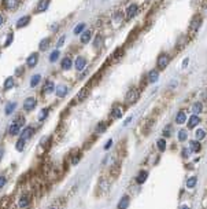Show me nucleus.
<instances>
[{"label": "nucleus", "mask_w": 207, "mask_h": 209, "mask_svg": "<svg viewBox=\"0 0 207 209\" xmlns=\"http://www.w3.org/2000/svg\"><path fill=\"white\" fill-rule=\"evenodd\" d=\"M88 92H89V88L88 87H85V88H82V90L78 92V95H77V101L78 102H81V101H84V99L88 96Z\"/></svg>", "instance_id": "obj_23"}, {"label": "nucleus", "mask_w": 207, "mask_h": 209, "mask_svg": "<svg viewBox=\"0 0 207 209\" xmlns=\"http://www.w3.org/2000/svg\"><path fill=\"white\" fill-rule=\"evenodd\" d=\"M30 22V17L29 15H24V17H21V18L17 21V24H15V26L18 28V29H21V28H25L27 24Z\"/></svg>", "instance_id": "obj_13"}, {"label": "nucleus", "mask_w": 207, "mask_h": 209, "mask_svg": "<svg viewBox=\"0 0 207 209\" xmlns=\"http://www.w3.org/2000/svg\"><path fill=\"white\" fill-rule=\"evenodd\" d=\"M12 37H14V35L12 33H8V36H7V41L4 43V47H7V45H10L12 43Z\"/></svg>", "instance_id": "obj_43"}, {"label": "nucleus", "mask_w": 207, "mask_h": 209, "mask_svg": "<svg viewBox=\"0 0 207 209\" xmlns=\"http://www.w3.org/2000/svg\"><path fill=\"white\" fill-rule=\"evenodd\" d=\"M139 98H140V91L137 88H130L126 92V95H125V102L128 104H134L139 101Z\"/></svg>", "instance_id": "obj_1"}, {"label": "nucleus", "mask_w": 207, "mask_h": 209, "mask_svg": "<svg viewBox=\"0 0 207 209\" xmlns=\"http://www.w3.org/2000/svg\"><path fill=\"white\" fill-rule=\"evenodd\" d=\"M159 80V72H158L157 69H152L148 72V83L150 84H154Z\"/></svg>", "instance_id": "obj_10"}, {"label": "nucleus", "mask_w": 207, "mask_h": 209, "mask_svg": "<svg viewBox=\"0 0 207 209\" xmlns=\"http://www.w3.org/2000/svg\"><path fill=\"white\" fill-rule=\"evenodd\" d=\"M48 209H56V208H53V206H51V208H48Z\"/></svg>", "instance_id": "obj_53"}, {"label": "nucleus", "mask_w": 207, "mask_h": 209, "mask_svg": "<svg viewBox=\"0 0 207 209\" xmlns=\"http://www.w3.org/2000/svg\"><path fill=\"white\" fill-rule=\"evenodd\" d=\"M36 104H37V101H36V98H33V96H29V98H26L24 101V110L25 111H32L33 109L36 108Z\"/></svg>", "instance_id": "obj_4"}, {"label": "nucleus", "mask_w": 207, "mask_h": 209, "mask_svg": "<svg viewBox=\"0 0 207 209\" xmlns=\"http://www.w3.org/2000/svg\"><path fill=\"white\" fill-rule=\"evenodd\" d=\"M200 123V117L198 116V114H193V116L189 117V120H188V128H195L198 124Z\"/></svg>", "instance_id": "obj_15"}, {"label": "nucleus", "mask_w": 207, "mask_h": 209, "mask_svg": "<svg viewBox=\"0 0 207 209\" xmlns=\"http://www.w3.org/2000/svg\"><path fill=\"white\" fill-rule=\"evenodd\" d=\"M50 44H51V39H43L41 41H40V44H39V48L41 51H45V50H48Z\"/></svg>", "instance_id": "obj_27"}, {"label": "nucleus", "mask_w": 207, "mask_h": 209, "mask_svg": "<svg viewBox=\"0 0 207 209\" xmlns=\"http://www.w3.org/2000/svg\"><path fill=\"white\" fill-rule=\"evenodd\" d=\"M84 29H85V24L81 22V24H78L77 26L74 28V35H80V33H82Z\"/></svg>", "instance_id": "obj_37"}, {"label": "nucleus", "mask_w": 207, "mask_h": 209, "mask_svg": "<svg viewBox=\"0 0 207 209\" xmlns=\"http://www.w3.org/2000/svg\"><path fill=\"white\" fill-rule=\"evenodd\" d=\"M55 90V84H53V81H45V84H44V87H43V91L41 92L44 94V95H48V94H51L52 91Z\"/></svg>", "instance_id": "obj_12"}, {"label": "nucleus", "mask_w": 207, "mask_h": 209, "mask_svg": "<svg viewBox=\"0 0 207 209\" xmlns=\"http://www.w3.org/2000/svg\"><path fill=\"white\" fill-rule=\"evenodd\" d=\"M180 209H191V208H188V206H185V205H183V206H181V208Z\"/></svg>", "instance_id": "obj_52"}, {"label": "nucleus", "mask_w": 207, "mask_h": 209, "mask_svg": "<svg viewBox=\"0 0 207 209\" xmlns=\"http://www.w3.org/2000/svg\"><path fill=\"white\" fill-rule=\"evenodd\" d=\"M200 26H202V17H200V15H195V17L192 18V21H191V25H189L191 32H192V33L198 32Z\"/></svg>", "instance_id": "obj_5"}, {"label": "nucleus", "mask_w": 207, "mask_h": 209, "mask_svg": "<svg viewBox=\"0 0 207 209\" xmlns=\"http://www.w3.org/2000/svg\"><path fill=\"white\" fill-rule=\"evenodd\" d=\"M6 183H7L6 177H4V176H0V188L4 187V186H6Z\"/></svg>", "instance_id": "obj_45"}, {"label": "nucleus", "mask_w": 207, "mask_h": 209, "mask_svg": "<svg viewBox=\"0 0 207 209\" xmlns=\"http://www.w3.org/2000/svg\"><path fill=\"white\" fill-rule=\"evenodd\" d=\"M22 125H24V117H18V120H15L14 123H12L11 125H10L8 134H10V135H12V136L18 135L19 132H21Z\"/></svg>", "instance_id": "obj_2"}, {"label": "nucleus", "mask_w": 207, "mask_h": 209, "mask_svg": "<svg viewBox=\"0 0 207 209\" xmlns=\"http://www.w3.org/2000/svg\"><path fill=\"white\" fill-rule=\"evenodd\" d=\"M106 129H107V123H103V121L99 123L98 127H96V132H98V134H102V132H104Z\"/></svg>", "instance_id": "obj_36"}, {"label": "nucleus", "mask_w": 207, "mask_h": 209, "mask_svg": "<svg viewBox=\"0 0 207 209\" xmlns=\"http://www.w3.org/2000/svg\"><path fill=\"white\" fill-rule=\"evenodd\" d=\"M48 6H50V0H40L39 4H37L36 11H37V12H44L45 10L48 8Z\"/></svg>", "instance_id": "obj_17"}, {"label": "nucleus", "mask_w": 207, "mask_h": 209, "mask_svg": "<svg viewBox=\"0 0 207 209\" xmlns=\"http://www.w3.org/2000/svg\"><path fill=\"white\" fill-rule=\"evenodd\" d=\"M37 62H39V54H37V52L30 54L29 57H27V59H26V63H27L29 68H34V66L37 65Z\"/></svg>", "instance_id": "obj_8"}, {"label": "nucleus", "mask_w": 207, "mask_h": 209, "mask_svg": "<svg viewBox=\"0 0 207 209\" xmlns=\"http://www.w3.org/2000/svg\"><path fill=\"white\" fill-rule=\"evenodd\" d=\"M91 37H92V32L91 30H85V32L81 35V43L82 44H86V43H89V40H91Z\"/></svg>", "instance_id": "obj_22"}, {"label": "nucleus", "mask_w": 207, "mask_h": 209, "mask_svg": "<svg viewBox=\"0 0 207 209\" xmlns=\"http://www.w3.org/2000/svg\"><path fill=\"white\" fill-rule=\"evenodd\" d=\"M169 63H170V55L166 54V52H162V54L158 57V61H157L158 69H159V70H163V69L167 68Z\"/></svg>", "instance_id": "obj_3"}, {"label": "nucleus", "mask_w": 207, "mask_h": 209, "mask_svg": "<svg viewBox=\"0 0 207 209\" xmlns=\"http://www.w3.org/2000/svg\"><path fill=\"white\" fill-rule=\"evenodd\" d=\"M188 155H189V149L184 147V149H183V157H184V158H186Z\"/></svg>", "instance_id": "obj_46"}, {"label": "nucleus", "mask_w": 207, "mask_h": 209, "mask_svg": "<svg viewBox=\"0 0 207 209\" xmlns=\"http://www.w3.org/2000/svg\"><path fill=\"white\" fill-rule=\"evenodd\" d=\"M137 12H139V6H137V4H130V6L126 8L125 17H126V19H132L133 17L137 15Z\"/></svg>", "instance_id": "obj_6"}, {"label": "nucleus", "mask_w": 207, "mask_h": 209, "mask_svg": "<svg viewBox=\"0 0 207 209\" xmlns=\"http://www.w3.org/2000/svg\"><path fill=\"white\" fill-rule=\"evenodd\" d=\"M172 135V125H166V128L163 129V136H170Z\"/></svg>", "instance_id": "obj_42"}, {"label": "nucleus", "mask_w": 207, "mask_h": 209, "mask_svg": "<svg viewBox=\"0 0 207 209\" xmlns=\"http://www.w3.org/2000/svg\"><path fill=\"white\" fill-rule=\"evenodd\" d=\"M185 121H186V114H185V111H184V110L178 111L177 116H176V123H177V124H184Z\"/></svg>", "instance_id": "obj_20"}, {"label": "nucleus", "mask_w": 207, "mask_h": 209, "mask_svg": "<svg viewBox=\"0 0 207 209\" xmlns=\"http://www.w3.org/2000/svg\"><path fill=\"white\" fill-rule=\"evenodd\" d=\"M195 136H196V139H198V141H203L204 138H206V131H204L203 128H199L198 131H196Z\"/></svg>", "instance_id": "obj_34"}, {"label": "nucleus", "mask_w": 207, "mask_h": 209, "mask_svg": "<svg viewBox=\"0 0 207 209\" xmlns=\"http://www.w3.org/2000/svg\"><path fill=\"white\" fill-rule=\"evenodd\" d=\"M22 70H24V68H19V69H18V70H17L18 75H22Z\"/></svg>", "instance_id": "obj_51"}, {"label": "nucleus", "mask_w": 207, "mask_h": 209, "mask_svg": "<svg viewBox=\"0 0 207 209\" xmlns=\"http://www.w3.org/2000/svg\"><path fill=\"white\" fill-rule=\"evenodd\" d=\"M40 81H41V76H40V75H34L32 78H30V87H32V88L37 87Z\"/></svg>", "instance_id": "obj_26"}, {"label": "nucleus", "mask_w": 207, "mask_h": 209, "mask_svg": "<svg viewBox=\"0 0 207 209\" xmlns=\"http://www.w3.org/2000/svg\"><path fill=\"white\" fill-rule=\"evenodd\" d=\"M15 108H17V103H14V102H11V103L7 104V106H6V110H4L6 116H10V114H11L12 111L15 110Z\"/></svg>", "instance_id": "obj_29"}, {"label": "nucleus", "mask_w": 207, "mask_h": 209, "mask_svg": "<svg viewBox=\"0 0 207 209\" xmlns=\"http://www.w3.org/2000/svg\"><path fill=\"white\" fill-rule=\"evenodd\" d=\"M3 21H4V19H3V15L0 14V26H2V25H3Z\"/></svg>", "instance_id": "obj_50"}, {"label": "nucleus", "mask_w": 207, "mask_h": 209, "mask_svg": "<svg viewBox=\"0 0 207 209\" xmlns=\"http://www.w3.org/2000/svg\"><path fill=\"white\" fill-rule=\"evenodd\" d=\"M30 204V195L29 194H24L21 195V198H19V201H18V208L19 209H25L27 208Z\"/></svg>", "instance_id": "obj_7"}, {"label": "nucleus", "mask_w": 207, "mask_h": 209, "mask_svg": "<svg viewBox=\"0 0 207 209\" xmlns=\"http://www.w3.org/2000/svg\"><path fill=\"white\" fill-rule=\"evenodd\" d=\"M71 66H73V61H71L70 57H65L60 62V68L63 70H69V69H71Z\"/></svg>", "instance_id": "obj_16"}, {"label": "nucleus", "mask_w": 207, "mask_h": 209, "mask_svg": "<svg viewBox=\"0 0 207 209\" xmlns=\"http://www.w3.org/2000/svg\"><path fill=\"white\" fill-rule=\"evenodd\" d=\"M48 114H50V109H47V108L43 109V110L39 113V121H44V120L48 117Z\"/></svg>", "instance_id": "obj_32"}, {"label": "nucleus", "mask_w": 207, "mask_h": 209, "mask_svg": "<svg viewBox=\"0 0 207 209\" xmlns=\"http://www.w3.org/2000/svg\"><path fill=\"white\" fill-rule=\"evenodd\" d=\"M56 96L58 98H63V96H66V94H67V87L65 85V84H59V85L56 87Z\"/></svg>", "instance_id": "obj_14"}, {"label": "nucleus", "mask_w": 207, "mask_h": 209, "mask_svg": "<svg viewBox=\"0 0 207 209\" xmlns=\"http://www.w3.org/2000/svg\"><path fill=\"white\" fill-rule=\"evenodd\" d=\"M103 41H104V39L102 37V35H98V36H96V39L93 40V47H95L96 50H99V48L103 45Z\"/></svg>", "instance_id": "obj_25"}, {"label": "nucleus", "mask_w": 207, "mask_h": 209, "mask_svg": "<svg viewBox=\"0 0 207 209\" xmlns=\"http://www.w3.org/2000/svg\"><path fill=\"white\" fill-rule=\"evenodd\" d=\"M147 177H148V171H140L137 177H136V182L139 183V184H143V183L147 180Z\"/></svg>", "instance_id": "obj_18"}, {"label": "nucleus", "mask_w": 207, "mask_h": 209, "mask_svg": "<svg viewBox=\"0 0 207 209\" xmlns=\"http://www.w3.org/2000/svg\"><path fill=\"white\" fill-rule=\"evenodd\" d=\"M196 182H198V179H196V176L189 177V179H188V182H186V187H189V188L195 187V186H196Z\"/></svg>", "instance_id": "obj_39"}, {"label": "nucleus", "mask_w": 207, "mask_h": 209, "mask_svg": "<svg viewBox=\"0 0 207 209\" xmlns=\"http://www.w3.org/2000/svg\"><path fill=\"white\" fill-rule=\"evenodd\" d=\"M15 85V83H14V78L12 77H7L6 78V81H4V90H11L12 87Z\"/></svg>", "instance_id": "obj_28"}, {"label": "nucleus", "mask_w": 207, "mask_h": 209, "mask_svg": "<svg viewBox=\"0 0 207 209\" xmlns=\"http://www.w3.org/2000/svg\"><path fill=\"white\" fill-rule=\"evenodd\" d=\"M3 154H4V150L2 149V147H0V160L3 158Z\"/></svg>", "instance_id": "obj_49"}, {"label": "nucleus", "mask_w": 207, "mask_h": 209, "mask_svg": "<svg viewBox=\"0 0 207 209\" xmlns=\"http://www.w3.org/2000/svg\"><path fill=\"white\" fill-rule=\"evenodd\" d=\"M124 19V15H122V12H119V11H117V12H114V15H112V21H114V24H117L118 25L119 22Z\"/></svg>", "instance_id": "obj_30"}, {"label": "nucleus", "mask_w": 207, "mask_h": 209, "mask_svg": "<svg viewBox=\"0 0 207 209\" xmlns=\"http://www.w3.org/2000/svg\"><path fill=\"white\" fill-rule=\"evenodd\" d=\"M33 134H34V128H33V127H26V128L21 132V139L27 141V139H30V138L33 136Z\"/></svg>", "instance_id": "obj_9"}, {"label": "nucleus", "mask_w": 207, "mask_h": 209, "mask_svg": "<svg viewBox=\"0 0 207 209\" xmlns=\"http://www.w3.org/2000/svg\"><path fill=\"white\" fill-rule=\"evenodd\" d=\"M186 138H188V134H186L185 129H180L178 131V141L184 142V141H186Z\"/></svg>", "instance_id": "obj_35"}, {"label": "nucleus", "mask_w": 207, "mask_h": 209, "mask_svg": "<svg viewBox=\"0 0 207 209\" xmlns=\"http://www.w3.org/2000/svg\"><path fill=\"white\" fill-rule=\"evenodd\" d=\"M3 6L7 10H14L19 6V0H3Z\"/></svg>", "instance_id": "obj_11"}, {"label": "nucleus", "mask_w": 207, "mask_h": 209, "mask_svg": "<svg viewBox=\"0 0 207 209\" xmlns=\"http://www.w3.org/2000/svg\"><path fill=\"white\" fill-rule=\"evenodd\" d=\"M59 55H60L59 50L52 51V52H51V55H50V61H51V62H55V61L58 59V58H59Z\"/></svg>", "instance_id": "obj_40"}, {"label": "nucleus", "mask_w": 207, "mask_h": 209, "mask_svg": "<svg viewBox=\"0 0 207 209\" xmlns=\"http://www.w3.org/2000/svg\"><path fill=\"white\" fill-rule=\"evenodd\" d=\"M25 142H26V141H24V139H19V141H17V143H15V149H17L18 151H22V150H24V147H25Z\"/></svg>", "instance_id": "obj_38"}, {"label": "nucleus", "mask_w": 207, "mask_h": 209, "mask_svg": "<svg viewBox=\"0 0 207 209\" xmlns=\"http://www.w3.org/2000/svg\"><path fill=\"white\" fill-rule=\"evenodd\" d=\"M202 111H203V103H200V102H195V103L192 104V113L193 114H200Z\"/></svg>", "instance_id": "obj_21"}, {"label": "nucleus", "mask_w": 207, "mask_h": 209, "mask_svg": "<svg viewBox=\"0 0 207 209\" xmlns=\"http://www.w3.org/2000/svg\"><path fill=\"white\" fill-rule=\"evenodd\" d=\"M188 63H189V58H185V59H184V62H183V68L185 69L186 66H188Z\"/></svg>", "instance_id": "obj_47"}, {"label": "nucleus", "mask_w": 207, "mask_h": 209, "mask_svg": "<svg viewBox=\"0 0 207 209\" xmlns=\"http://www.w3.org/2000/svg\"><path fill=\"white\" fill-rule=\"evenodd\" d=\"M111 117H114V118H121V117H122V110L118 108V106H115V108L112 109Z\"/></svg>", "instance_id": "obj_31"}, {"label": "nucleus", "mask_w": 207, "mask_h": 209, "mask_svg": "<svg viewBox=\"0 0 207 209\" xmlns=\"http://www.w3.org/2000/svg\"><path fill=\"white\" fill-rule=\"evenodd\" d=\"M111 144H112V141H108V142L106 143V146H104V150H108L110 147H111Z\"/></svg>", "instance_id": "obj_48"}, {"label": "nucleus", "mask_w": 207, "mask_h": 209, "mask_svg": "<svg viewBox=\"0 0 207 209\" xmlns=\"http://www.w3.org/2000/svg\"><path fill=\"white\" fill-rule=\"evenodd\" d=\"M65 39H66L65 36H62V37H60V39L58 40V43H56V47H58V48H59V47H62V45H63V43H65Z\"/></svg>", "instance_id": "obj_44"}, {"label": "nucleus", "mask_w": 207, "mask_h": 209, "mask_svg": "<svg viewBox=\"0 0 207 209\" xmlns=\"http://www.w3.org/2000/svg\"><path fill=\"white\" fill-rule=\"evenodd\" d=\"M189 146H191V150H193V151H200V143H199V141H191V143H189Z\"/></svg>", "instance_id": "obj_33"}, {"label": "nucleus", "mask_w": 207, "mask_h": 209, "mask_svg": "<svg viewBox=\"0 0 207 209\" xmlns=\"http://www.w3.org/2000/svg\"><path fill=\"white\" fill-rule=\"evenodd\" d=\"M157 146H158V149H159L160 151H165L166 150V141L165 139H159V141L157 142Z\"/></svg>", "instance_id": "obj_41"}, {"label": "nucleus", "mask_w": 207, "mask_h": 209, "mask_svg": "<svg viewBox=\"0 0 207 209\" xmlns=\"http://www.w3.org/2000/svg\"><path fill=\"white\" fill-rule=\"evenodd\" d=\"M128 206H129V197H122L121 198V201H119V204H118V209H126Z\"/></svg>", "instance_id": "obj_24"}, {"label": "nucleus", "mask_w": 207, "mask_h": 209, "mask_svg": "<svg viewBox=\"0 0 207 209\" xmlns=\"http://www.w3.org/2000/svg\"><path fill=\"white\" fill-rule=\"evenodd\" d=\"M85 65H86V61H85V58H82V57H78L77 59H76V69H77L78 72H81L84 68H85Z\"/></svg>", "instance_id": "obj_19"}]
</instances>
